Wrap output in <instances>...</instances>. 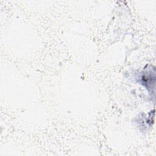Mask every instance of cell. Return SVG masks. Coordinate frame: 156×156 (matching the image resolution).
Listing matches in <instances>:
<instances>
[{
    "mask_svg": "<svg viewBox=\"0 0 156 156\" xmlns=\"http://www.w3.org/2000/svg\"><path fill=\"white\" fill-rule=\"evenodd\" d=\"M155 70H154V71L152 72L151 71V72H149V74H146V75H144L143 76V82L146 83V87L147 88L149 87H151V88H154V86L152 85V84H153L154 85L155 84Z\"/></svg>",
    "mask_w": 156,
    "mask_h": 156,
    "instance_id": "1",
    "label": "cell"
}]
</instances>
